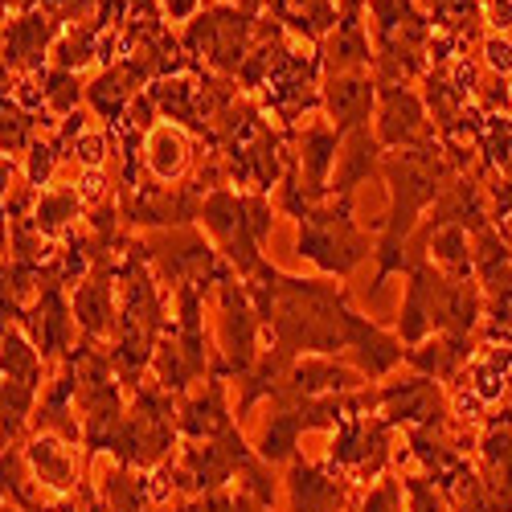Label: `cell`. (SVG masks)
<instances>
[{
    "instance_id": "21",
    "label": "cell",
    "mask_w": 512,
    "mask_h": 512,
    "mask_svg": "<svg viewBox=\"0 0 512 512\" xmlns=\"http://www.w3.org/2000/svg\"><path fill=\"white\" fill-rule=\"evenodd\" d=\"M177 422L181 435L189 443H205V439H222L226 431H234V410L226 406V377L213 373L209 381H201V390L193 398H181L177 406Z\"/></svg>"
},
{
    "instance_id": "24",
    "label": "cell",
    "mask_w": 512,
    "mask_h": 512,
    "mask_svg": "<svg viewBox=\"0 0 512 512\" xmlns=\"http://www.w3.org/2000/svg\"><path fill=\"white\" fill-rule=\"evenodd\" d=\"M267 17H275L291 37H300L312 50H320L324 37L340 21V9H336V0H267Z\"/></svg>"
},
{
    "instance_id": "27",
    "label": "cell",
    "mask_w": 512,
    "mask_h": 512,
    "mask_svg": "<svg viewBox=\"0 0 512 512\" xmlns=\"http://www.w3.org/2000/svg\"><path fill=\"white\" fill-rule=\"evenodd\" d=\"M41 82H46V115L58 123V119H70L78 115V103L87 99V87L78 82V74H66V70H46L41 74Z\"/></svg>"
},
{
    "instance_id": "16",
    "label": "cell",
    "mask_w": 512,
    "mask_h": 512,
    "mask_svg": "<svg viewBox=\"0 0 512 512\" xmlns=\"http://www.w3.org/2000/svg\"><path fill=\"white\" fill-rule=\"evenodd\" d=\"M377 91L381 82L373 70H349V74H324L320 78V95H324V115L340 136L369 127L377 111Z\"/></svg>"
},
{
    "instance_id": "9",
    "label": "cell",
    "mask_w": 512,
    "mask_h": 512,
    "mask_svg": "<svg viewBox=\"0 0 512 512\" xmlns=\"http://www.w3.org/2000/svg\"><path fill=\"white\" fill-rule=\"evenodd\" d=\"M218 332H222V353H218V373L222 377H246L254 361L263 357V316L254 308L250 287L230 275L218 287Z\"/></svg>"
},
{
    "instance_id": "4",
    "label": "cell",
    "mask_w": 512,
    "mask_h": 512,
    "mask_svg": "<svg viewBox=\"0 0 512 512\" xmlns=\"http://www.w3.org/2000/svg\"><path fill=\"white\" fill-rule=\"evenodd\" d=\"M181 435L177 422V402L168 390L160 386H140L132 394V406H127L119 431L107 439V455L119 467H132V472H156V467L168 463V451H173Z\"/></svg>"
},
{
    "instance_id": "19",
    "label": "cell",
    "mask_w": 512,
    "mask_h": 512,
    "mask_svg": "<svg viewBox=\"0 0 512 512\" xmlns=\"http://www.w3.org/2000/svg\"><path fill=\"white\" fill-rule=\"evenodd\" d=\"M144 168L156 185H189L197 173V152H193L189 127L160 119L144 136Z\"/></svg>"
},
{
    "instance_id": "7",
    "label": "cell",
    "mask_w": 512,
    "mask_h": 512,
    "mask_svg": "<svg viewBox=\"0 0 512 512\" xmlns=\"http://www.w3.org/2000/svg\"><path fill=\"white\" fill-rule=\"evenodd\" d=\"M394 431L398 426L386 422L381 414H349L332 431V447H328L324 463L349 484L381 480L394 459Z\"/></svg>"
},
{
    "instance_id": "8",
    "label": "cell",
    "mask_w": 512,
    "mask_h": 512,
    "mask_svg": "<svg viewBox=\"0 0 512 512\" xmlns=\"http://www.w3.org/2000/svg\"><path fill=\"white\" fill-rule=\"evenodd\" d=\"M5 443H21L25 426L37 414V394H41V373H46V357L33 340L25 336L21 324L5 320Z\"/></svg>"
},
{
    "instance_id": "3",
    "label": "cell",
    "mask_w": 512,
    "mask_h": 512,
    "mask_svg": "<svg viewBox=\"0 0 512 512\" xmlns=\"http://www.w3.org/2000/svg\"><path fill=\"white\" fill-rule=\"evenodd\" d=\"M201 226L209 230L213 246L222 250V259L234 267L238 279H250L267 259L263 242L275 226V205L267 193H246V189H213L201 201Z\"/></svg>"
},
{
    "instance_id": "6",
    "label": "cell",
    "mask_w": 512,
    "mask_h": 512,
    "mask_svg": "<svg viewBox=\"0 0 512 512\" xmlns=\"http://www.w3.org/2000/svg\"><path fill=\"white\" fill-rule=\"evenodd\" d=\"M259 21H263V13L209 0V5L181 29V46L201 70H213L222 78H238V70L246 66V58L254 50Z\"/></svg>"
},
{
    "instance_id": "15",
    "label": "cell",
    "mask_w": 512,
    "mask_h": 512,
    "mask_svg": "<svg viewBox=\"0 0 512 512\" xmlns=\"http://www.w3.org/2000/svg\"><path fill=\"white\" fill-rule=\"evenodd\" d=\"M291 152H295V173H300V189L308 193L312 205L328 201L332 193V173H336V156H340V136L328 119L308 123L304 132H287Z\"/></svg>"
},
{
    "instance_id": "23",
    "label": "cell",
    "mask_w": 512,
    "mask_h": 512,
    "mask_svg": "<svg viewBox=\"0 0 512 512\" xmlns=\"http://www.w3.org/2000/svg\"><path fill=\"white\" fill-rule=\"evenodd\" d=\"M472 357H476L472 336H447V332H435V336H426L422 345L406 349V365L422 377H435V381H455Z\"/></svg>"
},
{
    "instance_id": "25",
    "label": "cell",
    "mask_w": 512,
    "mask_h": 512,
    "mask_svg": "<svg viewBox=\"0 0 512 512\" xmlns=\"http://www.w3.org/2000/svg\"><path fill=\"white\" fill-rule=\"evenodd\" d=\"M82 209H87V205H82L78 189L74 185L70 189L62 185V189H46V193L37 197V209H33L29 222L54 242V238H66L70 234V226L82 218Z\"/></svg>"
},
{
    "instance_id": "1",
    "label": "cell",
    "mask_w": 512,
    "mask_h": 512,
    "mask_svg": "<svg viewBox=\"0 0 512 512\" xmlns=\"http://www.w3.org/2000/svg\"><path fill=\"white\" fill-rule=\"evenodd\" d=\"M263 316L267 349L287 357H336L340 349L357 353V369L377 381L406 361V345L349 308V295L332 279H295L275 263H263L242 279Z\"/></svg>"
},
{
    "instance_id": "26",
    "label": "cell",
    "mask_w": 512,
    "mask_h": 512,
    "mask_svg": "<svg viewBox=\"0 0 512 512\" xmlns=\"http://www.w3.org/2000/svg\"><path fill=\"white\" fill-rule=\"evenodd\" d=\"M70 156V140L62 132H41L29 152H25V181L37 189V193H46L54 173H58V164Z\"/></svg>"
},
{
    "instance_id": "28",
    "label": "cell",
    "mask_w": 512,
    "mask_h": 512,
    "mask_svg": "<svg viewBox=\"0 0 512 512\" xmlns=\"http://www.w3.org/2000/svg\"><path fill=\"white\" fill-rule=\"evenodd\" d=\"M402 496H406V480L386 472L381 480H373L365 488V496L357 500V512H406L402 508Z\"/></svg>"
},
{
    "instance_id": "14",
    "label": "cell",
    "mask_w": 512,
    "mask_h": 512,
    "mask_svg": "<svg viewBox=\"0 0 512 512\" xmlns=\"http://www.w3.org/2000/svg\"><path fill=\"white\" fill-rule=\"evenodd\" d=\"M357 484L340 480L328 463L295 455L287 463V508L291 512H349L357 508Z\"/></svg>"
},
{
    "instance_id": "12",
    "label": "cell",
    "mask_w": 512,
    "mask_h": 512,
    "mask_svg": "<svg viewBox=\"0 0 512 512\" xmlns=\"http://www.w3.org/2000/svg\"><path fill=\"white\" fill-rule=\"evenodd\" d=\"M70 308H74L82 336L95 340V345L115 336V328H119V263L111 254H103V259L91 267V275L74 287Z\"/></svg>"
},
{
    "instance_id": "33",
    "label": "cell",
    "mask_w": 512,
    "mask_h": 512,
    "mask_svg": "<svg viewBox=\"0 0 512 512\" xmlns=\"http://www.w3.org/2000/svg\"><path fill=\"white\" fill-rule=\"evenodd\" d=\"M414 5H418L426 17H431V21H435L443 9H451V0H414Z\"/></svg>"
},
{
    "instance_id": "10",
    "label": "cell",
    "mask_w": 512,
    "mask_h": 512,
    "mask_svg": "<svg viewBox=\"0 0 512 512\" xmlns=\"http://www.w3.org/2000/svg\"><path fill=\"white\" fill-rule=\"evenodd\" d=\"M373 132L386 152H414L439 144V127L431 123V107L422 103L418 91L406 82H390L377 91V111H373Z\"/></svg>"
},
{
    "instance_id": "5",
    "label": "cell",
    "mask_w": 512,
    "mask_h": 512,
    "mask_svg": "<svg viewBox=\"0 0 512 512\" xmlns=\"http://www.w3.org/2000/svg\"><path fill=\"white\" fill-rule=\"evenodd\" d=\"M295 254L308 259L320 275L349 279L369 254H377V242L357 226L353 201H320L300 218L295 234Z\"/></svg>"
},
{
    "instance_id": "18",
    "label": "cell",
    "mask_w": 512,
    "mask_h": 512,
    "mask_svg": "<svg viewBox=\"0 0 512 512\" xmlns=\"http://www.w3.org/2000/svg\"><path fill=\"white\" fill-rule=\"evenodd\" d=\"M144 82H152V78L140 58H119V62L103 66V74L95 82H87V107L107 123V132H115L127 119V111H132V103L144 95L140 91Z\"/></svg>"
},
{
    "instance_id": "20",
    "label": "cell",
    "mask_w": 512,
    "mask_h": 512,
    "mask_svg": "<svg viewBox=\"0 0 512 512\" xmlns=\"http://www.w3.org/2000/svg\"><path fill=\"white\" fill-rule=\"evenodd\" d=\"M386 168V148H381L373 127H357L340 140V156H336V173H332V201H353L357 189L373 177H381Z\"/></svg>"
},
{
    "instance_id": "31",
    "label": "cell",
    "mask_w": 512,
    "mask_h": 512,
    "mask_svg": "<svg viewBox=\"0 0 512 512\" xmlns=\"http://www.w3.org/2000/svg\"><path fill=\"white\" fill-rule=\"evenodd\" d=\"M480 50H484V66L492 74H500V78L512 74V33H488Z\"/></svg>"
},
{
    "instance_id": "30",
    "label": "cell",
    "mask_w": 512,
    "mask_h": 512,
    "mask_svg": "<svg viewBox=\"0 0 512 512\" xmlns=\"http://www.w3.org/2000/svg\"><path fill=\"white\" fill-rule=\"evenodd\" d=\"M197 500H201V504H205L209 512H275L271 504H263V500H254V496H250V492H242V488H238V492L230 488V492H213V496H197Z\"/></svg>"
},
{
    "instance_id": "22",
    "label": "cell",
    "mask_w": 512,
    "mask_h": 512,
    "mask_svg": "<svg viewBox=\"0 0 512 512\" xmlns=\"http://www.w3.org/2000/svg\"><path fill=\"white\" fill-rule=\"evenodd\" d=\"M25 447L29 472L37 480V488H46L54 496H70L78 488L82 476V459H78V443L62 439V435H33Z\"/></svg>"
},
{
    "instance_id": "13",
    "label": "cell",
    "mask_w": 512,
    "mask_h": 512,
    "mask_svg": "<svg viewBox=\"0 0 512 512\" xmlns=\"http://www.w3.org/2000/svg\"><path fill=\"white\" fill-rule=\"evenodd\" d=\"M62 37V25L46 9H29L5 21V78L17 74H37L54 58V46Z\"/></svg>"
},
{
    "instance_id": "17",
    "label": "cell",
    "mask_w": 512,
    "mask_h": 512,
    "mask_svg": "<svg viewBox=\"0 0 512 512\" xmlns=\"http://www.w3.org/2000/svg\"><path fill=\"white\" fill-rule=\"evenodd\" d=\"M365 386H373V381L361 369L345 365V361H336V357H300L287 369L283 386L275 390L271 402H279V398H336V394H357Z\"/></svg>"
},
{
    "instance_id": "2",
    "label": "cell",
    "mask_w": 512,
    "mask_h": 512,
    "mask_svg": "<svg viewBox=\"0 0 512 512\" xmlns=\"http://www.w3.org/2000/svg\"><path fill=\"white\" fill-rule=\"evenodd\" d=\"M484 316V287L480 279H459L439 271L431 259L414 263L406 271V300L398 316V340L422 345L426 336L447 332V336H472V328Z\"/></svg>"
},
{
    "instance_id": "34",
    "label": "cell",
    "mask_w": 512,
    "mask_h": 512,
    "mask_svg": "<svg viewBox=\"0 0 512 512\" xmlns=\"http://www.w3.org/2000/svg\"><path fill=\"white\" fill-rule=\"evenodd\" d=\"M41 0H5V17H17V13H29V9H37Z\"/></svg>"
},
{
    "instance_id": "32",
    "label": "cell",
    "mask_w": 512,
    "mask_h": 512,
    "mask_svg": "<svg viewBox=\"0 0 512 512\" xmlns=\"http://www.w3.org/2000/svg\"><path fill=\"white\" fill-rule=\"evenodd\" d=\"M160 9H164V17H173V21H193L201 9H205V0H160Z\"/></svg>"
},
{
    "instance_id": "29",
    "label": "cell",
    "mask_w": 512,
    "mask_h": 512,
    "mask_svg": "<svg viewBox=\"0 0 512 512\" xmlns=\"http://www.w3.org/2000/svg\"><path fill=\"white\" fill-rule=\"evenodd\" d=\"M402 480H406V500H410L406 512H451L443 488L431 476H402Z\"/></svg>"
},
{
    "instance_id": "11",
    "label": "cell",
    "mask_w": 512,
    "mask_h": 512,
    "mask_svg": "<svg viewBox=\"0 0 512 512\" xmlns=\"http://www.w3.org/2000/svg\"><path fill=\"white\" fill-rule=\"evenodd\" d=\"M377 414L394 426H406V431H422V426L451 422V402L435 377L410 373L390 386H377Z\"/></svg>"
}]
</instances>
